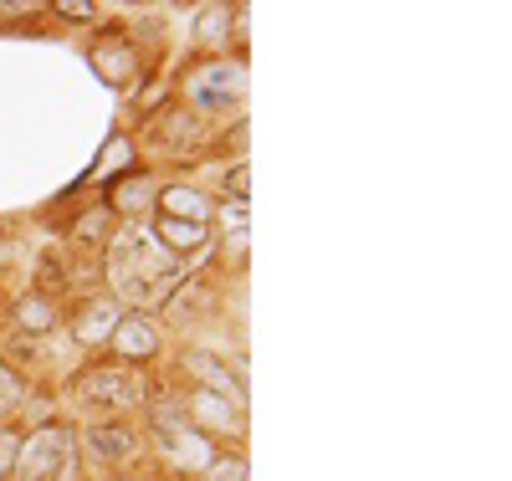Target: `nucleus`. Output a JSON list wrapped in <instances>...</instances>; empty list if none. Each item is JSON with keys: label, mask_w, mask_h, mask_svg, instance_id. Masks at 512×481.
<instances>
[{"label": "nucleus", "mask_w": 512, "mask_h": 481, "mask_svg": "<svg viewBox=\"0 0 512 481\" xmlns=\"http://www.w3.org/2000/svg\"><path fill=\"white\" fill-rule=\"evenodd\" d=\"M108 261H113V277H118V287H123L128 302H149V297H159L169 282L180 277V261L169 256V246L154 241V236L139 231V226H128V231L113 241Z\"/></svg>", "instance_id": "1"}, {"label": "nucleus", "mask_w": 512, "mask_h": 481, "mask_svg": "<svg viewBox=\"0 0 512 481\" xmlns=\"http://www.w3.org/2000/svg\"><path fill=\"white\" fill-rule=\"evenodd\" d=\"M21 451H26V461H21L26 481H47V476L67 471V451H72V441H67V430H41L36 441L21 446Z\"/></svg>", "instance_id": "2"}, {"label": "nucleus", "mask_w": 512, "mask_h": 481, "mask_svg": "<svg viewBox=\"0 0 512 481\" xmlns=\"http://www.w3.org/2000/svg\"><path fill=\"white\" fill-rule=\"evenodd\" d=\"M77 395L88 400V405H128L134 400V379H128L123 369H93V374H82L77 379Z\"/></svg>", "instance_id": "3"}, {"label": "nucleus", "mask_w": 512, "mask_h": 481, "mask_svg": "<svg viewBox=\"0 0 512 481\" xmlns=\"http://www.w3.org/2000/svg\"><path fill=\"white\" fill-rule=\"evenodd\" d=\"M113 343H118V354H123V359H149L154 348H159V333H154L149 318H118Z\"/></svg>", "instance_id": "4"}, {"label": "nucleus", "mask_w": 512, "mask_h": 481, "mask_svg": "<svg viewBox=\"0 0 512 481\" xmlns=\"http://www.w3.org/2000/svg\"><path fill=\"white\" fill-rule=\"evenodd\" d=\"M190 369H195L200 379L216 384V395H221V400H231V405L241 400V379H236V374H231L221 359H210V354H190Z\"/></svg>", "instance_id": "5"}, {"label": "nucleus", "mask_w": 512, "mask_h": 481, "mask_svg": "<svg viewBox=\"0 0 512 481\" xmlns=\"http://www.w3.org/2000/svg\"><path fill=\"white\" fill-rule=\"evenodd\" d=\"M113 328H118V308H113V302H93V308L77 318V343H98Z\"/></svg>", "instance_id": "6"}, {"label": "nucleus", "mask_w": 512, "mask_h": 481, "mask_svg": "<svg viewBox=\"0 0 512 481\" xmlns=\"http://www.w3.org/2000/svg\"><path fill=\"white\" fill-rule=\"evenodd\" d=\"M93 451L108 456V461L134 456V430H128V425H98V430H93Z\"/></svg>", "instance_id": "7"}, {"label": "nucleus", "mask_w": 512, "mask_h": 481, "mask_svg": "<svg viewBox=\"0 0 512 481\" xmlns=\"http://www.w3.org/2000/svg\"><path fill=\"white\" fill-rule=\"evenodd\" d=\"M200 103L205 108H226V103H236V72H210V77H200Z\"/></svg>", "instance_id": "8"}, {"label": "nucleus", "mask_w": 512, "mask_h": 481, "mask_svg": "<svg viewBox=\"0 0 512 481\" xmlns=\"http://www.w3.org/2000/svg\"><path fill=\"white\" fill-rule=\"evenodd\" d=\"M159 241H169V246L190 251V246H200V241H205V226H195V221H175V215H164V221H159Z\"/></svg>", "instance_id": "9"}, {"label": "nucleus", "mask_w": 512, "mask_h": 481, "mask_svg": "<svg viewBox=\"0 0 512 481\" xmlns=\"http://www.w3.org/2000/svg\"><path fill=\"white\" fill-rule=\"evenodd\" d=\"M164 210H180L175 221H195V226L210 215V205H205L200 195H190V190H169V195H164Z\"/></svg>", "instance_id": "10"}, {"label": "nucleus", "mask_w": 512, "mask_h": 481, "mask_svg": "<svg viewBox=\"0 0 512 481\" xmlns=\"http://www.w3.org/2000/svg\"><path fill=\"white\" fill-rule=\"evenodd\" d=\"M21 323H26V328H41V333H47V328H57V313H52V302H41V297H26V302H21Z\"/></svg>", "instance_id": "11"}, {"label": "nucleus", "mask_w": 512, "mask_h": 481, "mask_svg": "<svg viewBox=\"0 0 512 481\" xmlns=\"http://www.w3.org/2000/svg\"><path fill=\"white\" fill-rule=\"evenodd\" d=\"M195 415H200V420L210 415V420H216V425H226V430L236 425V410H231L226 400H216V395H200V400H195Z\"/></svg>", "instance_id": "12"}, {"label": "nucleus", "mask_w": 512, "mask_h": 481, "mask_svg": "<svg viewBox=\"0 0 512 481\" xmlns=\"http://www.w3.org/2000/svg\"><path fill=\"white\" fill-rule=\"evenodd\" d=\"M16 405H21V379H16L6 364H0V415L16 410Z\"/></svg>", "instance_id": "13"}, {"label": "nucleus", "mask_w": 512, "mask_h": 481, "mask_svg": "<svg viewBox=\"0 0 512 481\" xmlns=\"http://www.w3.org/2000/svg\"><path fill=\"white\" fill-rule=\"evenodd\" d=\"M16 461H21V435L16 430H0V476L16 471Z\"/></svg>", "instance_id": "14"}, {"label": "nucleus", "mask_w": 512, "mask_h": 481, "mask_svg": "<svg viewBox=\"0 0 512 481\" xmlns=\"http://www.w3.org/2000/svg\"><path fill=\"white\" fill-rule=\"evenodd\" d=\"M210 481H246V466H241L236 456H221L216 471H210Z\"/></svg>", "instance_id": "15"}, {"label": "nucleus", "mask_w": 512, "mask_h": 481, "mask_svg": "<svg viewBox=\"0 0 512 481\" xmlns=\"http://www.w3.org/2000/svg\"><path fill=\"white\" fill-rule=\"evenodd\" d=\"M246 185H251V174H246V169H241V164H236V169H231V174H226V190H231V195H236V200H241V195H246Z\"/></svg>", "instance_id": "16"}, {"label": "nucleus", "mask_w": 512, "mask_h": 481, "mask_svg": "<svg viewBox=\"0 0 512 481\" xmlns=\"http://www.w3.org/2000/svg\"><path fill=\"white\" fill-rule=\"evenodd\" d=\"M57 11H62V16H72V21H88V16H93V6H77V0H62Z\"/></svg>", "instance_id": "17"}, {"label": "nucleus", "mask_w": 512, "mask_h": 481, "mask_svg": "<svg viewBox=\"0 0 512 481\" xmlns=\"http://www.w3.org/2000/svg\"><path fill=\"white\" fill-rule=\"evenodd\" d=\"M241 221H246V210H241V205H231V210H226V226H231V231H241Z\"/></svg>", "instance_id": "18"}]
</instances>
